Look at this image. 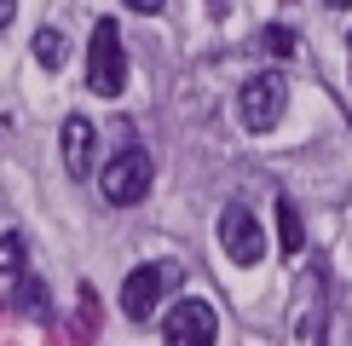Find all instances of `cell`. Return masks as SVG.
<instances>
[{"label":"cell","instance_id":"cell-14","mask_svg":"<svg viewBox=\"0 0 352 346\" xmlns=\"http://www.w3.org/2000/svg\"><path fill=\"white\" fill-rule=\"evenodd\" d=\"M133 12H162V0H127Z\"/></svg>","mask_w":352,"mask_h":346},{"label":"cell","instance_id":"cell-6","mask_svg":"<svg viewBox=\"0 0 352 346\" xmlns=\"http://www.w3.org/2000/svg\"><path fill=\"white\" fill-rule=\"evenodd\" d=\"M219 317L208 300H173L162 317V346H214Z\"/></svg>","mask_w":352,"mask_h":346},{"label":"cell","instance_id":"cell-16","mask_svg":"<svg viewBox=\"0 0 352 346\" xmlns=\"http://www.w3.org/2000/svg\"><path fill=\"white\" fill-rule=\"evenodd\" d=\"M346 52H352V41H346ZM346 76H352V69H346Z\"/></svg>","mask_w":352,"mask_h":346},{"label":"cell","instance_id":"cell-8","mask_svg":"<svg viewBox=\"0 0 352 346\" xmlns=\"http://www.w3.org/2000/svg\"><path fill=\"white\" fill-rule=\"evenodd\" d=\"M277 249H283V260H295L306 249V225H300V208L289 196H277Z\"/></svg>","mask_w":352,"mask_h":346},{"label":"cell","instance_id":"cell-4","mask_svg":"<svg viewBox=\"0 0 352 346\" xmlns=\"http://www.w3.org/2000/svg\"><path fill=\"white\" fill-rule=\"evenodd\" d=\"M219 254L231 266H260L266 260V231H260L254 208H243V202H226L219 208Z\"/></svg>","mask_w":352,"mask_h":346},{"label":"cell","instance_id":"cell-3","mask_svg":"<svg viewBox=\"0 0 352 346\" xmlns=\"http://www.w3.org/2000/svg\"><path fill=\"white\" fill-rule=\"evenodd\" d=\"M283 110H289V81L277 76V69H260L254 81H243V93H237V115H243L248 133H272V127L283 122Z\"/></svg>","mask_w":352,"mask_h":346},{"label":"cell","instance_id":"cell-9","mask_svg":"<svg viewBox=\"0 0 352 346\" xmlns=\"http://www.w3.org/2000/svg\"><path fill=\"white\" fill-rule=\"evenodd\" d=\"M64 58H69L64 29H41V35H35V64L41 69H64Z\"/></svg>","mask_w":352,"mask_h":346},{"label":"cell","instance_id":"cell-11","mask_svg":"<svg viewBox=\"0 0 352 346\" xmlns=\"http://www.w3.org/2000/svg\"><path fill=\"white\" fill-rule=\"evenodd\" d=\"M260 41H266V52H272V58H289V52H295V29H283V23L266 29Z\"/></svg>","mask_w":352,"mask_h":346},{"label":"cell","instance_id":"cell-7","mask_svg":"<svg viewBox=\"0 0 352 346\" xmlns=\"http://www.w3.org/2000/svg\"><path fill=\"white\" fill-rule=\"evenodd\" d=\"M93 122L87 115H64V133H58V150H64V173L69 179H87L93 173Z\"/></svg>","mask_w":352,"mask_h":346},{"label":"cell","instance_id":"cell-12","mask_svg":"<svg viewBox=\"0 0 352 346\" xmlns=\"http://www.w3.org/2000/svg\"><path fill=\"white\" fill-rule=\"evenodd\" d=\"M18 300H23V312H29V317H47V288H41V283H23V288H18Z\"/></svg>","mask_w":352,"mask_h":346},{"label":"cell","instance_id":"cell-2","mask_svg":"<svg viewBox=\"0 0 352 346\" xmlns=\"http://www.w3.org/2000/svg\"><path fill=\"white\" fill-rule=\"evenodd\" d=\"M87 86L98 98H116L127 86V52H122V29L110 18L93 23V41H87Z\"/></svg>","mask_w":352,"mask_h":346},{"label":"cell","instance_id":"cell-13","mask_svg":"<svg viewBox=\"0 0 352 346\" xmlns=\"http://www.w3.org/2000/svg\"><path fill=\"white\" fill-rule=\"evenodd\" d=\"M12 18H18V0H0V29H6Z\"/></svg>","mask_w":352,"mask_h":346},{"label":"cell","instance_id":"cell-10","mask_svg":"<svg viewBox=\"0 0 352 346\" xmlns=\"http://www.w3.org/2000/svg\"><path fill=\"white\" fill-rule=\"evenodd\" d=\"M23 266H29V242L18 231H6V237H0V271H6V277H23Z\"/></svg>","mask_w":352,"mask_h":346},{"label":"cell","instance_id":"cell-5","mask_svg":"<svg viewBox=\"0 0 352 346\" xmlns=\"http://www.w3.org/2000/svg\"><path fill=\"white\" fill-rule=\"evenodd\" d=\"M173 283H179V266H168V260L133 266V271H127V283H122V312L133 317V323H151V317H156V300H162Z\"/></svg>","mask_w":352,"mask_h":346},{"label":"cell","instance_id":"cell-15","mask_svg":"<svg viewBox=\"0 0 352 346\" xmlns=\"http://www.w3.org/2000/svg\"><path fill=\"white\" fill-rule=\"evenodd\" d=\"M324 6H335V12H341V6H352V0H324Z\"/></svg>","mask_w":352,"mask_h":346},{"label":"cell","instance_id":"cell-1","mask_svg":"<svg viewBox=\"0 0 352 346\" xmlns=\"http://www.w3.org/2000/svg\"><path fill=\"white\" fill-rule=\"evenodd\" d=\"M151 179H156V162L151 150H139V144H127V150H116L104 173H98V191H104L110 208H133V202L151 196Z\"/></svg>","mask_w":352,"mask_h":346}]
</instances>
